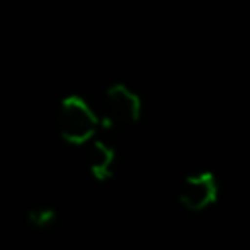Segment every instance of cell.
<instances>
[{
  "label": "cell",
  "mask_w": 250,
  "mask_h": 250,
  "mask_svg": "<svg viewBox=\"0 0 250 250\" xmlns=\"http://www.w3.org/2000/svg\"><path fill=\"white\" fill-rule=\"evenodd\" d=\"M55 125L61 139L72 146L88 145L100 127V117L80 96H66L57 109Z\"/></svg>",
  "instance_id": "cell-1"
},
{
  "label": "cell",
  "mask_w": 250,
  "mask_h": 250,
  "mask_svg": "<svg viewBox=\"0 0 250 250\" xmlns=\"http://www.w3.org/2000/svg\"><path fill=\"white\" fill-rule=\"evenodd\" d=\"M143 111L141 96L125 84H113L104 96V123L107 127H123L139 121Z\"/></svg>",
  "instance_id": "cell-2"
},
{
  "label": "cell",
  "mask_w": 250,
  "mask_h": 250,
  "mask_svg": "<svg viewBox=\"0 0 250 250\" xmlns=\"http://www.w3.org/2000/svg\"><path fill=\"white\" fill-rule=\"evenodd\" d=\"M219 199V182L213 172H193L186 176L178 188V201L191 213H201Z\"/></svg>",
  "instance_id": "cell-3"
},
{
  "label": "cell",
  "mask_w": 250,
  "mask_h": 250,
  "mask_svg": "<svg viewBox=\"0 0 250 250\" xmlns=\"http://www.w3.org/2000/svg\"><path fill=\"white\" fill-rule=\"evenodd\" d=\"M86 146V164H88V170L90 174L98 180V182H105L113 176V170H115V162H117V156H115V146L109 145L107 141L104 139H92Z\"/></svg>",
  "instance_id": "cell-4"
},
{
  "label": "cell",
  "mask_w": 250,
  "mask_h": 250,
  "mask_svg": "<svg viewBox=\"0 0 250 250\" xmlns=\"http://www.w3.org/2000/svg\"><path fill=\"white\" fill-rule=\"evenodd\" d=\"M57 221V211L51 205H35L25 213V223L35 230H45Z\"/></svg>",
  "instance_id": "cell-5"
}]
</instances>
